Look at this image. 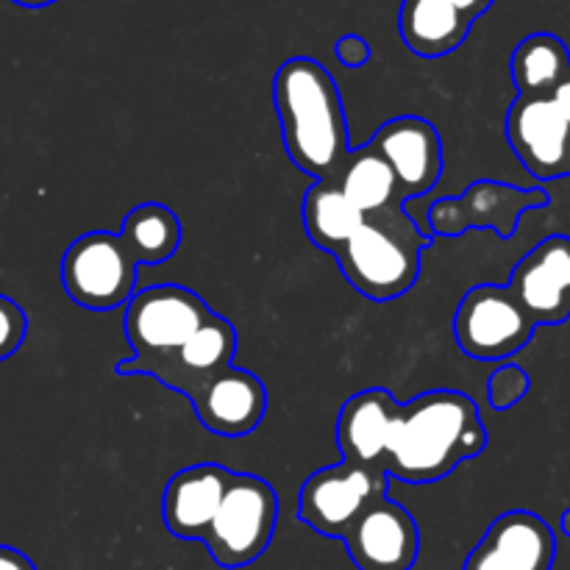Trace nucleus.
Returning a JSON list of instances; mask_svg holds the SVG:
<instances>
[{"label": "nucleus", "mask_w": 570, "mask_h": 570, "mask_svg": "<svg viewBox=\"0 0 570 570\" xmlns=\"http://www.w3.org/2000/svg\"><path fill=\"white\" fill-rule=\"evenodd\" d=\"M490 443L476 401L456 390H432L401 404L384 471L406 484H432Z\"/></svg>", "instance_id": "obj_1"}, {"label": "nucleus", "mask_w": 570, "mask_h": 570, "mask_svg": "<svg viewBox=\"0 0 570 570\" xmlns=\"http://www.w3.org/2000/svg\"><path fill=\"white\" fill-rule=\"evenodd\" d=\"M273 104L287 156L315 181H337L348 161V120L332 72L309 56H295L273 78Z\"/></svg>", "instance_id": "obj_2"}, {"label": "nucleus", "mask_w": 570, "mask_h": 570, "mask_svg": "<svg viewBox=\"0 0 570 570\" xmlns=\"http://www.w3.org/2000/svg\"><path fill=\"white\" fill-rule=\"evenodd\" d=\"M429 243L432 237L406 215V206H393L365 217L334 259L356 293L371 301H393L415 287Z\"/></svg>", "instance_id": "obj_3"}, {"label": "nucleus", "mask_w": 570, "mask_h": 570, "mask_svg": "<svg viewBox=\"0 0 570 570\" xmlns=\"http://www.w3.org/2000/svg\"><path fill=\"white\" fill-rule=\"evenodd\" d=\"M278 495L271 482L254 473H232L223 504L200 543L220 568H248L273 543Z\"/></svg>", "instance_id": "obj_4"}, {"label": "nucleus", "mask_w": 570, "mask_h": 570, "mask_svg": "<svg viewBox=\"0 0 570 570\" xmlns=\"http://www.w3.org/2000/svg\"><path fill=\"white\" fill-rule=\"evenodd\" d=\"M390 473L382 465L343 460L301 484L298 521L323 538L343 540L376 501L387 499Z\"/></svg>", "instance_id": "obj_5"}, {"label": "nucleus", "mask_w": 570, "mask_h": 570, "mask_svg": "<svg viewBox=\"0 0 570 570\" xmlns=\"http://www.w3.org/2000/svg\"><path fill=\"white\" fill-rule=\"evenodd\" d=\"M137 256L120 234H81L61 256V284L70 301L89 312H109L128 304L137 287Z\"/></svg>", "instance_id": "obj_6"}, {"label": "nucleus", "mask_w": 570, "mask_h": 570, "mask_svg": "<svg viewBox=\"0 0 570 570\" xmlns=\"http://www.w3.org/2000/svg\"><path fill=\"white\" fill-rule=\"evenodd\" d=\"M538 323L518 301L510 284H476L460 301L454 315V337L465 356L479 362H501L532 343Z\"/></svg>", "instance_id": "obj_7"}, {"label": "nucleus", "mask_w": 570, "mask_h": 570, "mask_svg": "<svg viewBox=\"0 0 570 570\" xmlns=\"http://www.w3.org/2000/svg\"><path fill=\"white\" fill-rule=\"evenodd\" d=\"M209 315V304L178 284L139 289L126 304L122 317V334L134 351L131 360L148 362L176 354Z\"/></svg>", "instance_id": "obj_8"}, {"label": "nucleus", "mask_w": 570, "mask_h": 570, "mask_svg": "<svg viewBox=\"0 0 570 570\" xmlns=\"http://www.w3.org/2000/svg\"><path fill=\"white\" fill-rule=\"evenodd\" d=\"M549 200V193L540 187L521 189L493 178H479L462 195L434 200L426 226L432 237H460L473 228H490L501 239H510L521 226L523 212L543 209Z\"/></svg>", "instance_id": "obj_9"}, {"label": "nucleus", "mask_w": 570, "mask_h": 570, "mask_svg": "<svg viewBox=\"0 0 570 570\" xmlns=\"http://www.w3.org/2000/svg\"><path fill=\"white\" fill-rule=\"evenodd\" d=\"M234 354H237V332L226 317L212 312L209 321L170 356L161 360H122L117 362V373L120 376H131V373H145V376L156 379L165 387L176 390V393L193 399L209 379L232 367Z\"/></svg>", "instance_id": "obj_10"}, {"label": "nucleus", "mask_w": 570, "mask_h": 570, "mask_svg": "<svg viewBox=\"0 0 570 570\" xmlns=\"http://www.w3.org/2000/svg\"><path fill=\"white\" fill-rule=\"evenodd\" d=\"M507 139L521 165L538 181H560L570 176V122L551 98H521L504 120Z\"/></svg>", "instance_id": "obj_11"}, {"label": "nucleus", "mask_w": 570, "mask_h": 570, "mask_svg": "<svg viewBox=\"0 0 570 570\" xmlns=\"http://www.w3.org/2000/svg\"><path fill=\"white\" fill-rule=\"evenodd\" d=\"M351 562L360 570H412L421 554V532L404 504L376 501L343 538Z\"/></svg>", "instance_id": "obj_12"}, {"label": "nucleus", "mask_w": 570, "mask_h": 570, "mask_svg": "<svg viewBox=\"0 0 570 570\" xmlns=\"http://www.w3.org/2000/svg\"><path fill=\"white\" fill-rule=\"evenodd\" d=\"M371 145L393 167L406 204L438 187L445 167L443 139L429 120L415 115L393 117L373 134Z\"/></svg>", "instance_id": "obj_13"}, {"label": "nucleus", "mask_w": 570, "mask_h": 570, "mask_svg": "<svg viewBox=\"0 0 570 570\" xmlns=\"http://www.w3.org/2000/svg\"><path fill=\"white\" fill-rule=\"evenodd\" d=\"M557 538L549 523L527 510L495 518L468 554L462 570H551Z\"/></svg>", "instance_id": "obj_14"}, {"label": "nucleus", "mask_w": 570, "mask_h": 570, "mask_svg": "<svg viewBox=\"0 0 570 570\" xmlns=\"http://www.w3.org/2000/svg\"><path fill=\"white\" fill-rule=\"evenodd\" d=\"M510 289L538 326H560L570 317V237L554 234L515 265Z\"/></svg>", "instance_id": "obj_15"}, {"label": "nucleus", "mask_w": 570, "mask_h": 570, "mask_svg": "<svg viewBox=\"0 0 570 570\" xmlns=\"http://www.w3.org/2000/svg\"><path fill=\"white\" fill-rule=\"evenodd\" d=\"M200 426L217 438H245L256 432L267 412V387L243 367H226L189 399Z\"/></svg>", "instance_id": "obj_16"}, {"label": "nucleus", "mask_w": 570, "mask_h": 570, "mask_svg": "<svg viewBox=\"0 0 570 570\" xmlns=\"http://www.w3.org/2000/svg\"><path fill=\"white\" fill-rule=\"evenodd\" d=\"M232 471L215 462L189 465L167 482L161 495V518L173 538L204 540L223 504Z\"/></svg>", "instance_id": "obj_17"}, {"label": "nucleus", "mask_w": 570, "mask_h": 570, "mask_svg": "<svg viewBox=\"0 0 570 570\" xmlns=\"http://www.w3.org/2000/svg\"><path fill=\"white\" fill-rule=\"evenodd\" d=\"M399 412L401 404L384 387H367L351 395L337 415V443L343 460L382 465Z\"/></svg>", "instance_id": "obj_18"}, {"label": "nucleus", "mask_w": 570, "mask_h": 570, "mask_svg": "<svg viewBox=\"0 0 570 570\" xmlns=\"http://www.w3.org/2000/svg\"><path fill=\"white\" fill-rule=\"evenodd\" d=\"M401 39L421 59H440L460 48L473 20L449 0H404L399 14Z\"/></svg>", "instance_id": "obj_19"}, {"label": "nucleus", "mask_w": 570, "mask_h": 570, "mask_svg": "<svg viewBox=\"0 0 570 570\" xmlns=\"http://www.w3.org/2000/svg\"><path fill=\"white\" fill-rule=\"evenodd\" d=\"M301 220L309 243L334 256L360 232L365 215L345 198L337 181H315L304 195Z\"/></svg>", "instance_id": "obj_20"}, {"label": "nucleus", "mask_w": 570, "mask_h": 570, "mask_svg": "<svg viewBox=\"0 0 570 570\" xmlns=\"http://www.w3.org/2000/svg\"><path fill=\"white\" fill-rule=\"evenodd\" d=\"M337 184L345 193V198H348L365 217L387 212L393 209V206H406L393 167L387 165V159H384L371 142L351 150Z\"/></svg>", "instance_id": "obj_21"}, {"label": "nucleus", "mask_w": 570, "mask_h": 570, "mask_svg": "<svg viewBox=\"0 0 570 570\" xmlns=\"http://www.w3.org/2000/svg\"><path fill=\"white\" fill-rule=\"evenodd\" d=\"M510 67L521 98H549L570 72V50L554 33H532L518 42Z\"/></svg>", "instance_id": "obj_22"}, {"label": "nucleus", "mask_w": 570, "mask_h": 570, "mask_svg": "<svg viewBox=\"0 0 570 570\" xmlns=\"http://www.w3.org/2000/svg\"><path fill=\"white\" fill-rule=\"evenodd\" d=\"M120 237L139 265H161L181 245V220L165 204H139L122 220Z\"/></svg>", "instance_id": "obj_23"}, {"label": "nucleus", "mask_w": 570, "mask_h": 570, "mask_svg": "<svg viewBox=\"0 0 570 570\" xmlns=\"http://www.w3.org/2000/svg\"><path fill=\"white\" fill-rule=\"evenodd\" d=\"M529 387H532V382H529V373L523 371L521 365H512V362H507V365L495 367L493 376H490V382H488L490 406H493L495 412L512 410V406L521 404V401L527 399Z\"/></svg>", "instance_id": "obj_24"}, {"label": "nucleus", "mask_w": 570, "mask_h": 570, "mask_svg": "<svg viewBox=\"0 0 570 570\" xmlns=\"http://www.w3.org/2000/svg\"><path fill=\"white\" fill-rule=\"evenodd\" d=\"M28 317L17 301L9 295H0V362L14 356L20 345L26 343Z\"/></svg>", "instance_id": "obj_25"}, {"label": "nucleus", "mask_w": 570, "mask_h": 570, "mask_svg": "<svg viewBox=\"0 0 570 570\" xmlns=\"http://www.w3.org/2000/svg\"><path fill=\"white\" fill-rule=\"evenodd\" d=\"M334 53H337L340 65L356 70V67H365L367 61H371V45H367V39L360 37V33H345V37H340L337 45H334Z\"/></svg>", "instance_id": "obj_26"}, {"label": "nucleus", "mask_w": 570, "mask_h": 570, "mask_svg": "<svg viewBox=\"0 0 570 570\" xmlns=\"http://www.w3.org/2000/svg\"><path fill=\"white\" fill-rule=\"evenodd\" d=\"M0 570H37V566L22 551L11 549V546H0Z\"/></svg>", "instance_id": "obj_27"}, {"label": "nucleus", "mask_w": 570, "mask_h": 570, "mask_svg": "<svg viewBox=\"0 0 570 570\" xmlns=\"http://www.w3.org/2000/svg\"><path fill=\"white\" fill-rule=\"evenodd\" d=\"M549 98L554 100L557 109H560V111H562V117H566V120L570 122V72L566 76V81H562L560 87H557L554 92L549 95Z\"/></svg>", "instance_id": "obj_28"}, {"label": "nucleus", "mask_w": 570, "mask_h": 570, "mask_svg": "<svg viewBox=\"0 0 570 570\" xmlns=\"http://www.w3.org/2000/svg\"><path fill=\"white\" fill-rule=\"evenodd\" d=\"M449 3H454L460 11H465L471 20H476V17H482L484 11L495 3V0H449Z\"/></svg>", "instance_id": "obj_29"}, {"label": "nucleus", "mask_w": 570, "mask_h": 570, "mask_svg": "<svg viewBox=\"0 0 570 570\" xmlns=\"http://www.w3.org/2000/svg\"><path fill=\"white\" fill-rule=\"evenodd\" d=\"M14 3L26 6V9H42V6H50V3H56V0H14Z\"/></svg>", "instance_id": "obj_30"}, {"label": "nucleus", "mask_w": 570, "mask_h": 570, "mask_svg": "<svg viewBox=\"0 0 570 570\" xmlns=\"http://www.w3.org/2000/svg\"><path fill=\"white\" fill-rule=\"evenodd\" d=\"M560 529H562V534H566V538H570V510L562 512V518H560Z\"/></svg>", "instance_id": "obj_31"}]
</instances>
